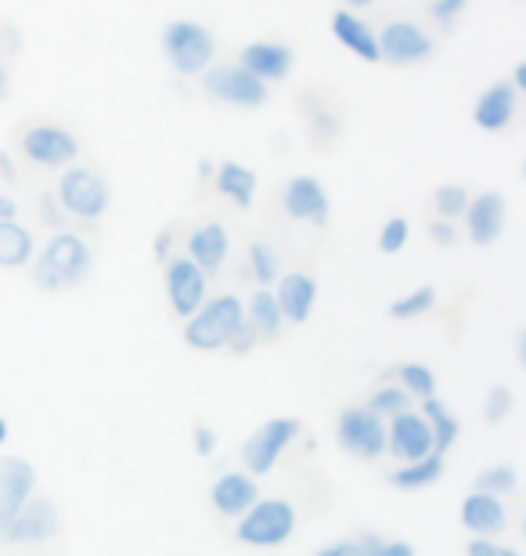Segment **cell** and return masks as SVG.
<instances>
[{"label": "cell", "mask_w": 526, "mask_h": 556, "mask_svg": "<svg viewBox=\"0 0 526 556\" xmlns=\"http://www.w3.org/2000/svg\"><path fill=\"white\" fill-rule=\"evenodd\" d=\"M94 268V253L76 231H54L48 247L40 250L37 264H33V286L43 293H65L76 289Z\"/></svg>", "instance_id": "6da1fadb"}, {"label": "cell", "mask_w": 526, "mask_h": 556, "mask_svg": "<svg viewBox=\"0 0 526 556\" xmlns=\"http://www.w3.org/2000/svg\"><path fill=\"white\" fill-rule=\"evenodd\" d=\"M15 144H18L22 160L40 166V170H65V166L76 163V155H80V138L51 116L26 119V124L15 130Z\"/></svg>", "instance_id": "7a4b0ae2"}, {"label": "cell", "mask_w": 526, "mask_h": 556, "mask_svg": "<svg viewBox=\"0 0 526 556\" xmlns=\"http://www.w3.org/2000/svg\"><path fill=\"white\" fill-rule=\"evenodd\" d=\"M245 321V304L234 293H220L203 300V307L195 311L192 318L184 321V343L192 351H223L231 343L234 332L242 329Z\"/></svg>", "instance_id": "3957f363"}, {"label": "cell", "mask_w": 526, "mask_h": 556, "mask_svg": "<svg viewBox=\"0 0 526 556\" xmlns=\"http://www.w3.org/2000/svg\"><path fill=\"white\" fill-rule=\"evenodd\" d=\"M299 525L296 506L285 498H256L234 525V542L249 549H278L293 539Z\"/></svg>", "instance_id": "277c9868"}, {"label": "cell", "mask_w": 526, "mask_h": 556, "mask_svg": "<svg viewBox=\"0 0 526 556\" xmlns=\"http://www.w3.org/2000/svg\"><path fill=\"white\" fill-rule=\"evenodd\" d=\"M62 531V514H59V503L48 495H29V503L18 509L15 517L0 528V546H11V549H40L48 542L59 539Z\"/></svg>", "instance_id": "5b68a950"}, {"label": "cell", "mask_w": 526, "mask_h": 556, "mask_svg": "<svg viewBox=\"0 0 526 556\" xmlns=\"http://www.w3.org/2000/svg\"><path fill=\"white\" fill-rule=\"evenodd\" d=\"M54 199H59L69 217L94 225V220L105 217L112 192H108L105 177L91 170V166H65L59 177V188H54Z\"/></svg>", "instance_id": "8992f818"}, {"label": "cell", "mask_w": 526, "mask_h": 556, "mask_svg": "<svg viewBox=\"0 0 526 556\" xmlns=\"http://www.w3.org/2000/svg\"><path fill=\"white\" fill-rule=\"evenodd\" d=\"M335 441L354 459L375 463L386 455V419L368 405H343L335 413Z\"/></svg>", "instance_id": "52a82bcc"}, {"label": "cell", "mask_w": 526, "mask_h": 556, "mask_svg": "<svg viewBox=\"0 0 526 556\" xmlns=\"http://www.w3.org/2000/svg\"><path fill=\"white\" fill-rule=\"evenodd\" d=\"M163 54L181 76H203L217 54V37L198 22H170L163 33Z\"/></svg>", "instance_id": "ba28073f"}, {"label": "cell", "mask_w": 526, "mask_h": 556, "mask_svg": "<svg viewBox=\"0 0 526 556\" xmlns=\"http://www.w3.org/2000/svg\"><path fill=\"white\" fill-rule=\"evenodd\" d=\"M299 438H304V419H296V416L267 419L264 427L256 430L249 441H245V448H242L245 473H253V477L271 473L274 466H278V459H282V452L293 441H299Z\"/></svg>", "instance_id": "9c48e42d"}, {"label": "cell", "mask_w": 526, "mask_h": 556, "mask_svg": "<svg viewBox=\"0 0 526 556\" xmlns=\"http://www.w3.org/2000/svg\"><path fill=\"white\" fill-rule=\"evenodd\" d=\"M203 91L234 109H260L267 102V84L256 80L253 73H245L239 62L209 65L203 73Z\"/></svg>", "instance_id": "30bf717a"}, {"label": "cell", "mask_w": 526, "mask_h": 556, "mask_svg": "<svg viewBox=\"0 0 526 556\" xmlns=\"http://www.w3.org/2000/svg\"><path fill=\"white\" fill-rule=\"evenodd\" d=\"M206 286H209V278L203 275L198 264L188 261L184 253L166 257V300H170L174 318H181V321L192 318L195 311L203 307Z\"/></svg>", "instance_id": "8fae6325"}, {"label": "cell", "mask_w": 526, "mask_h": 556, "mask_svg": "<svg viewBox=\"0 0 526 556\" xmlns=\"http://www.w3.org/2000/svg\"><path fill=\"white\" fill-rule=\"evenodd\" d=\"M379 62L389 65H419L433 54V37L415 22H386L375 37Z\"/></svg>", "instance_id": "7c38bea8"}, {"label": "cell", "mask_w": 526, "mask_h": 556, "mask_svg": "<svg viewBox=\"0 0 526 556\" xmlns=\"http://www.w3.org/2000/svg\"><path fill=\"white\" fill-rule=\"evenodd\" d=\"M386 455H397L400 463H415L433 455V430L422 413H397L386 419Z\"/></svg>", "instance_id": "4fadbf2b"}, {"label": "cell", "mask_w": 526, "mask_h": 556, "mask_svg": "<svg viewBox=\"0 0 526 556\" xmlns=\"http://www.w3.org/2000/svg\"><path fill=\"white\" fill-rule=\"evenodd\" d=\"M465 236L473 247H490V242L501 239L509 220V199L501 192H479L476 199H469L465 206Z\"/></svg>", "instance_id": "5bb4252c"}, {"label": "cell", "mask_w": 526, "mask_h": 556, "mask_svg": "<svg viewBox=\"0 0 526 556\" xmlns=\"http://www.w3.org/2000/svg\"><path fill=\"white\" fill-rule=\"evenodd\" d=\"M37 492V466L22 455H0V528Z\"/></svg>", "instance_id": "9a60e30c"}, {"label": "cell", "mask_w": 526, "mask_h": 556, "mask_svg": "<svg viewBox=\"0 0 526 556\" xmlns=\"http://www.w3.org/2000/svg\"><path fill=\"white\" fill-rule=\"evenodd\" d=\"M278 311H282L285 326H307L318 304V282L310 271H285L278 275Z\"/></svg>", "instance_id": "2e32d148"}, {"label": "cell", "mask_w": 526, "mask_h": 556, "mask_svg": "<svg viewBox=\"0 0 526 556\" xmlns=\"http://www.w3.org/2000/svg\"><path fill=\"white\" fill-rule=\"evenodd\" d=\"M282 210L293 220H310V225H324L329 220V192L318 177H288L282 188Z\"/></svg>", "instance_id": "e0dca14e"}, {"label": "cell", "mask_w": 526, "mask_h": 556, "mask_svg": "<svg viewBox=\"0 0 526 556\" xmlns=\"http://www.w3.org/2000/svg\"><path fill=\"white\" fill-rule=\"evenodd\" d=\"M184 257L198 264L203 268V275H217L223 268V261H228V250H231V242H228V228L220 225V220H203V225H195L192 231H188V239H184Z\"/></svg>", "instance_id": "ac0fdd59"}, {"label": "cell", "mask_w": 526, "mask_h": 556, "mask_svg": "<svg viewBox=\"0 0 526 556\" xmlns=\"http://www.w3.org/2000/svg\"><path fill=\"white\" fill-rule=\"evenodd\" d=\"M242 70L253 73L260 84H271V80H285L296 65V54L288 48L285 40H253L249 48L242 51Z\"/></svg>", "instance_id": "d6986e66"}, {"label": "cell", "mask_w": 526, "mask_h": 556, "mask_svg": "<svg viewBox=\"0 0 526 556\" xmlns=\"http://www.w3.org/2000/svg\"><path fill=\"white\" fill-rule=\"evenodd\" d=\"M516 109H519V91L509 80H498L479 94V102L473 109V119H476L479 130H487V135H501V130L512 127Z\"/></svg>", "instance_id": "ffe728a7"}, {"label": "cell", "mask_w": 526, "mask_h": 556, "mask_svg": "<svg viewBox=\"0 0 526 556\" xmlns=\"http://www.w3.org/2000/svg\"><path fill=\"white\" fill-rule=\"evenodd\" d=\"M256 498H260V484H256V477L253 473H223L213 481L209 488V503L213 509H217L220 517H231V520H239L245 509H249Z\"/></svg>", "instance_id": "44dd1931"}, {"label": "cell", "mask_w": 526, "mask_h": 556, "mask_svg": "<svg viewBox=\"0 0 526 556\" xmlns=\"http://www.w3.org/2000/svg\"><path fill=\"white\" fill-rule=\"evenodd\" d=\"M458 520H462V528L473 531V535L495 539L509 528V506H505V498H498V495L473 492V495H465Z\"/></svg>", "instance_id": "7402d4cb"}, {"label": "cell", "mask_w": 526, "mask_h": 556, "mask_svg": "<svg viewBox=\"0 0 526 556\" xmlns=\"http://www.w3.org/2000/svg\"><path fill=\"white\" fill-rule=\"evenodd\" d=\"M245 326L253 329L256 343H278L285 332V318L278 311V300L271 289H256L249 307H245Z\"/></svg>", "instance_id": "603a6c76"}, {"label": "cell", "mask_w": 526, "mask_h": 556, "mask_svg": "<svg viewBox=\"0 0 526 556\" xmlns=\"http://www.w3.org/2000/svg\"><path fill=\"white\" fill-rule=\"evenodd\" d=\"M332 33H335V40H339L346 51L357 54V59L379 62L375 33L364 26V18H357V11H346V8L335 11V15H332Z\"/></svg>", "instance_id": "cb8c5ba5"}, {"label": "cell", "mask_w": 526, "mask_h": 556, "mask_svg": "<svg viewBox=\"0 0 526 556\" xmlns=\"http://www.w3.org/2000/svg\"><path fill=\"white\" fill-rule=\"evenodd\" d=\"M37 253V239L26 225L18 220H0V268L4 271H18L26 268Z\"/></svg>", "instance_id": "d4e9b609"}, {"label": "cell", "mask_w": 526, "mask_h": 556, "mask_svg": "<svg viewBox=\"0 0 526 556\" xmlns=\"http://www.w3.org/2000/svg\"><path fill=\"white\" fill-rule=\"evenodd\" d=\"M217 192H220V199H228L231 206L249 210L256 199V174L242 163H220Z\"/></svg>", "instance_id": "484cf974"}, {"label": "cell", "mask_w": 526, "mask_h": 556, "mask_svg": "<svg viewBox=\"0 0 526 556\" xmlns=\"http://www.w3.org/2000/svg\"><path fill=\"white\" fill-rule=\"evenodd\" d=\"M447 470V463H444V455H425V459H415V463H405L400 470L389 473V484L397 488V492H422V488H429L436 484L444 477Z\"/></svg>", "instance_id": "4316f807"}, {"label": "cell", "mask_w": 526, "mask_h": 556, "mask_svg": "<svg viewBox=\"0 0 526 556\" xmlns=\"http://www.w3.org/2000/svg\"><path fill=\"white\" fill-rule=\"evenodd\" d=\"M422 416H425V422H429V430H433V452L447 455V452H451V444L458 441V433H462V422L447 413V405L436 402V397H425Z\"/></svg>", "instance_id": "83f0119b"}, {"label": "cell", "mask_w": 526, "mask_h": 556, "mask_svg": "<svg viewBox=\"0 0 526 556\" xmlns=\"http://www.w3.org/2000/svg\"><path fill=\"white\" fill-rule=\"evenodd\" d=\"M473 492H484V495H498V498H509V495H519V470L512 463H498V466H487V470L476 473L473 481Z\"/></svg>", "instance_id": "f1b7e54d"}, {"label": "cell", "mask_w": 526, "mask_h": 556, "mask_svg": "<svg viewBox=\"0 0 526 556\" xmlns=\"http://www.w3.org/2000/svg\"><path fill=\"white\" fill-rule=\"evenodd\" d=\"M397 387L400 391H408L411 397H419V402L436 397V376H433L429 365H422V362L397 365Z\"/></svg>", "instance_id": "f546056e"}, {"label": "cell", "mask_w": 526, "mask_h": 556, "mask_svg": "<svg viewBox=\"0 0 526 556\" xmlns=\"http://www.w3.org/2000/svg\"><path fill=\"white\" fill-rule=\"evenodd\" d=\"M249 275L260 289H271L278 282V253L267 239L249 242Z\"/></svg>", "instance_id": "4dcf8cb0"}, {"label": "cell", "mask_w": 526, "mask_h": 556, "mask_svg": "<svg viewBox=\"0 0 526 556\" xmlns=\"http://www.w3.org/2000/svg\"><path fill=\"white\" fill-rule=\"evenodd\" d=\"M433 307H436V289L433 286H419V289H411L408 296H397L394 304H389V318L411 321V318L429 315Z\"/></svg>", "instance_id": "1f68e13d"}, {"label": "cell", "mask_w": 526, "mask_h": 556, "mask_svg": "<svg viewBox=\"0 0 526 556\" xmlns=\"http://www.w3.org/2000/svg\"><path fill=\"white\" fill-rule=\"evenodd\" d=\"M465 206H469V188L462 185H440L433 192V210L440 220H462Z\"/></svg>", "instance_id": "d6a6232c"}, {"label": "cell", "mask_w": 526, "mask_h": 556, "mask_svg": "<svg viewBox=\"0 0 526 556\" xmlns=\"http://www.w3.org/2000/svg\"><path fill=\"white\" fill-rule=\"evenodd\" d=\"M368 408H372L375 416H397V413H408L411 408V394L400 391V387H379V391L372 394V402H368Z\"/></svg>", "instance_id": "836d02e7"}, {"label": "cell", "mask_w": 526, "mask_h": 556, "mask_svg": "<svg viewBox=\"0 0 526 556\" xmlns=\"http://www.w3.org/2000/svg\"><path fill=\"white\" fill-rule=\"evenodd\" d=\"M408 239H411V225H408V217H389L383 228H379V250L386 253V257H394V253H400L408 247Z\"/></svg>", "instance_id": "e575fe53"}, {"label": "cell", "mask_w": 526, "mask_h": 556, "mask_svg": "<svg viewBox=\"0 0 526 556\" xmlns=\"http://www.w3.org/2000/svg\"><path fill=\"white\" fill-rule=\"evenodd\" d=\"M512 408H516V394H512V387H495V391L487 394L484 419L487 422H505L512 416Z\"/></svg>", "instance_id": "d590c367"}, {"label": "cell", "mask_w": 526, "mask_h": 556, "mask_svg": "<svg viewBox=\"0 0 526 556\" xmlns=\"http://www.w3.org/2000/svg\"><path fill=\"white\" fill-rule=\"evenodd\" d=\"M465 8H469V0H433L429 15L440 22V26H454V22L465 15Z\"/></svg>", "instance_id": "8d00e7d4"}, {"label": "cell", "mask_w": 526, "mask_h": 556, "mask_svg": "<svg viewBox=\"0 0 526 556\" xmlns=\"http://www.w3.org/2000/svg\"><path fill=\"white\" fill-rule=\"evenodd\" d=\"M256 348H260V343H256L253 329H249V326H245V321H242V329L234 332V337H231V343H228V348H223V351H228V354H234V358H249V354H253Z\"/></svg>", "instance_id": "74e56055"}, {"label": "cell", "mask_w": 526, "mask_h": 556, "mask_svg": "<svg viewBox=\"0 0 526 556\" xmlns=\"http://www.w3.org/2000/svg\"><path fill=\"white\" fill-rule=\"evenodd\" d=\"M429 239L436 242V247H444V250H451L454 242H458V231H454V220H429Z\"/></svg>", "instance_id": "f35d334b"}, {"label": "cell", "mask_w": 526, "mask_h": 556, "mask_svg": "<svg viewBox=\"0 0 526 556\" xmlns=\"http://www.w3.org/2000/svg\"><path fill=\"white\" fill-rule=\"evenodd\" d=\"M213 448H217V433H213L206 422H198V427H195V452L198 455H213Z\"/></svg>", "instance_id": "ab89813d"}, {"label": "cell", "mask_w": 526, "mask_h": 556, "mask_svg": "<svg viewBox=\"0 0 526 556\" xmlns=\"http://www.w3.org/2000/svg\"><path fill=\"white\" fill-rule=\"evenodd\" d=\"M465 556H501V546H498V542H490V539H473L465 546Z\"/></svg>", "instance_id": "60d3db41"}, {"label": "cell", "mask_w": 526, "mask_h": 556, "mask_svg": "<svg viewBox=\"0 0 526 556\" xmlns=\"http://www.w3.org/2000/svg\"><path fill=\"white\" fill-rule=\"evenodd\" d=\"M375 556H415V549H411L408 542H383Z\"/></svg>", "instance_id": "b9f144b4"}, {"label": "cell", "mask_w": 526, "mask_h": 556, "mask_svg": "<svg viewBox=\"0 0 526 556\" xmlns=\"http://www.w3.org/2000/svg\"><path fill=\"white\" fill-rule=\"evenodd\" d=\"M170 247H174V228H166L163 231V236L159 239H155V257H159V261H166V257H170Z\"/></svg>", "instance_id": "7bdbcfd3"}, {"label": "cell", "mask_w": 526, "mask_h": 556, "mask_svg": "<svg viewBox=\"0 0 526 556\" xmlns=\"http://www.w3.org/2000/svg\"><path fill=\"white\" fill-rule=\"evenodd\" d=\"M315 556H357V549L350 546V539H346V542H335V546H324V549H318Z\"/></svg>", "instance_id": "ee69618b"}, {"label": "cell", "mask_w": 526, "mask_h": 556, "mask_svg": "<svg viewBox=\"0 0 526 556\" xmlns=\"http://www.w3.org/2000/svg\"><path fill=\"white\" fill-rule=\"evenodd\" d=\"M15 214H18L15 199H11V195H4V192H0V220H15Z\"/></svg>", "instance_id": "f6af8a7d"}, {"label": "cell", "mask_w": 526, "mask_h": 556, "mask_svg": "<svg viewBox=\"0 0 526 556\" xmlns=\"http://www.w3.org/2000/svg\"><path fill=\"white\" fill-rule=\"evenodd\" d=\"M509 84L516 87V91H526V62H519V65H516V76H512Z\"/></svg>", "instance_id": "bcb514c9"}, {"label": "cell", "mask_w": 526, "mask_h": 556, "mask_svg": "<svg viewBox=\"0 0 526 556\" xmlns=\"http://www.w3.org/2000/svg\"><path fill=\"white\" fill-rule=\"evenodd\" d=\"M8 87H11V73H8V65L0 62V98L8 94Z\"/></svg>", "instance_id": "7dc6e473"}, {"label": "cell", "mask_w": 526, "mask_h": 556, "mask_svg": "<svg viewBox=\"0 0 526 556\" xmlns=\"http://www.w3.org/2000/svg\"><path fill=\"white\" fill-rule=\"evenodd\" d=\"M375 0H343V8L346 11H361V8H372Z\"/></svg>", "instance_id": "c3c4849f"}, {"label": "cell", "mask_w": 526, "mask_h": 556, "mask_svg": "<svg viewBox=\"0 0 526 556\" xmlns=\"http://www.w3.org/2000/svg\"><path fill=\"white\" fill-rule=\"evenodd\" d=\"M8 433H11V427H8V419H4V416H0V444H4V441H8Z\"/></svg>", "instance_id": "681fc988"}, {"label": "cell", "mask_w": 526, "mask_h": 556, "mask_svg": "<svg viewBox=\"0 0 526 556\" xmlns=\"http://www.w3.org/2000/svg\"><path fill=\"white\" fill-rule=\"evenodd\" d=\"M501 556H523L519 549H512V546H501Z\"/></svg>", "instance_id": "f907efd6"}]
</instances>
